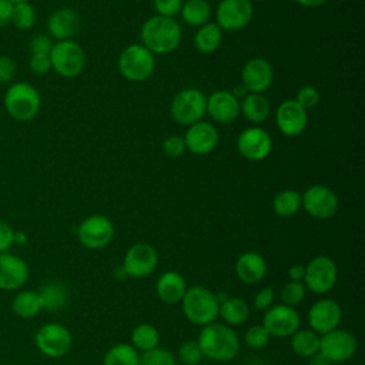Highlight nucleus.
Listing matches in <instances>:
<instances>
[{
  "mask_svg": "<svg viewBox=\"0 0 365 365\" xmlns=\"http://www.w3.org/2000/svg\"><path fill=\"white\" fill-rule=\"evenodd\" d=\"M202 355L211 361L228 362L240 354V338L235 331L221 322L204 325L197 339Z\"/></svg>",
  "mask_w": 365,
  "mask_h": 365,
  "instance_id": "obj_1",
  "label": "nucleus"
},
{
  "mask_svg": "<svg viewBox=\"0 0 365 365\" xmlns=\"http://www.w3.org/2000/svg\"><path fill=\"white\" fill-rule=\"evenodd\" d=\"M181 27L173 17L153 16L141 27L143 46L153 54H168L181 41Z\"/></svg>",
  "mask_w": 365,
  "mask_h": 365,
  "instance_id": "obj_2",
  "label": "nucleus"
},
{
  "mask_svg": "<svg viewBox=\"0 0 365 365\" xmlns=\"http://www.w3.org/2000/svg\"><path fill=\"white\" fill-rule=\"evenodd\" d=\"M181 307L185 318L194 325H208L214 322L220 311V298L202 285L188 287L182 299Z\"/></svg>",
  "mask_w": 365,
  "mask_h": 365,
  "instance_id": "obj_3",
  "label": "nucleus"
},
{
  "mask_svg": "<svg viewBox=\"0 0 365 365\" xmlns=\"http://www.w3.org/2000/svg\"><path fill=\"white\" fill-rule=\"evenodd\" d=\"M3 103L11 118L17 121H29L40 111L41 97L37 88L30 83L17 81L9 86Z\"/></svg>",
  "mask_w": 365,
  "mask_h": 365,
  "instance_id": "obj_4",
  "label": "nucleus"
},
{
  "mask_svg": "<svg viewBox=\"0 0 365 365\" xmlns=\"http://www.w3.org/2000/svg\"><path fill=\"white\" fill-rule=\"evenodd\" d=\"M155 68L154 54L143 44H130L118 56V70L130 81L147 80Z\"/></svg>",
  "mask_w": 365,
  "mask_h": 365,
  "instance_id": "obj_5",
  "label": "nucleus"
},
{
  "mask_svg": "<svg viewBox=\"0 0 365 365\" xmlns=\"http://www.w3.org/2000/svg\"><path fill=\"white\" fill-rule=\"evenodd\" d=\"M171 117L181 125H191L201 121L207 113V97L197 88H184L178 91L170 106Z\"/></svg>",
  "mask_w": 365,
  "mask_h": 365,
  "instance_id": "obj_6",
  "label": "nucleus"
},
{
  "mask_svg": "<svg viewBox=\"0 0 365 365\" xmlns=\"http://www.w3.org/2000/svg\"><path fill=\"white\" fill-rule=\"evenodd\" d=\"M51 68L64 78L77 77L86 64V54L83 47L73 41L64 40L53 44L50 51Z\"/></svg>",
  "mask_w": 365,
  "mask_h": 365,
  "instance_id": "obj_7",
  "label": "nucleus"
},
{
  "mask_svg": "<svg viewBox=\"0 0 365 365\" xmlns=\"http://www.w3.org/2000/svg\"><path fill=\"white\" fill-rule=\"evenodd\" d=\"M305 267L304 285L314 294H327L331 291L338 279V268L332 258L327 255H317Z\"/></svg>",
  "mask_w": 365,
  "mask_h": 365,
  "instance_id": "obj_8",
  "label": "nucleus"
},
{
  "mask_svg": "<svg viewBox=\"0 0 365 365\" xmlns=\"http://www.w3.org/2000/svg\"><path fill=\"white\" fill-rule=\"evenodd\" d=\"M38 351L48 358H61L71 349V332L61 324L48 322L38 328L34 336Z\"/></svg>",
  "mask_w": 365,
  "mask_h": 365,
  "instance_id": "obj_9",
  "label": "nucleus"
},
{
  "mask_svg": "<svg viewBox=\"0 0 365 365\" xmlns=\"http://www.w3.org/2000/svg\"><path fill=\"white\" fill-rule=\"evenodd\" d=\"M158 264V252L148 242H135L124 254L123 269L127 277L141 279L151 275Z\"/></svg>",
  "mask_w": 365,
  "mask_h": 365,
  "instance_id": "obj_10",
  "label": "nucleus"
},
{
  "mask_svg": "<svg viewBox=\"0 0 365 365\" xmlns=\"http://www.w3.org/2000/svg\"><path fill=\"white\" fill-rule=\"evenodd\" d=\"M302 208L314 218L328 220L335 215L339 207L336 194L327 185L314 184L301 194Z\"/></svg>",
  "mask_w": 365,
  "mask_h": 365,
  "instance_id": "obj_11",
  "label": "nucleus"
},
{
  "mask_svg": "<svg viewBox=\"0 0 365 365\" xmlns=\"http://www.w3.org/2000/svg\"><path fill=\"white\" fill-rule=\"evenodd\" d=\"M77 237L86 248L100 250L111 242L114 237V225L106 215L94 214L80 222Z\"/></svg>",
  "mask_w": 365,
  "mask_h": 365,
  "instance_id": "obj_12",
  "label": "nucleus"
},
{
  "mask_svg": "<svg viewBox=\"0 0 365 365\" xmlns=\"http://www.w3.org/2000/svg\"><path fill=\"white\" fill-rule=\"evenodd\" d=\"M356 348V338L348 329L335 328L324 335H319V352L324 354L332 364L351 359L355 355Z\"/></svg>",
  "mask_w": 365,
  "mask_h": 365,
  "instance_id": "obj_13",
  "label": "nucleus"
},
{
  "mask_svg": "<svg viewBox=\"0 0 365 365\" xmlns=\"http://www.w3.org/2000/svg\"><path fill=\"white\" fill-rule=\"evenodd\" d=\"M262 325L271 336L285 338L291 336L297 329H299L301 317L294 307L284 304L271 305L264 314Z\"/></svg>",
  "mask_w": 365,
  "mask_h": 365,
  "instance_id": "obj_14",
  "label": "nucleus"
},
{
  "mask_svg": "<svg viewBox=\"0 0 365 365\" xmlns=\"http://www.w3.org/2000/svg\"><path fill=\"white\" fill-rule=\"evenodd\" d=\"M252 14L251 0H221L217 6V24L221 30L238 31L250 24Z\"/></svg>",
  "mask_w": 365,
  "mask_h": 365,
  "instance_id": "obj_15",
  "label": "nucleus"
},
{
  "mask_svg": "<svg viewBox=\"0 0 365 365\" xmlns=\"http://www.w3.org/2000/svg\"><path fill=\"white\" fill-rule=\"evenodd\" d=\"M307 318L309 329L318 335H324L335 328H339L342 319V308L335 299L321 298L311 305Z\"/></svg>",
  "mask_w": 365,
  "mask_h": 365,
  "instance_id": "obj_16",
  "label": "nucleus"
},
{
  "mask_svg": "<svg viewBox=\"0 0 365 365\" xmlns=\"http://www.w3.org/2000/svg\"><path fill=\"white\" fill-rule=\"evenodd\" d=\"M237 148L244 158L250 161H261L269 155L272 140L264 128L254 125L241 131L237 138Z\"/></svg>",
  "mask_w": 365,
  "mask_h": 365,
  "instance_id": "obj_17",
  "label": "nucleus"
},
{
  "mask_svg": "<svg viewBox=\"0 0 365 365\" xmlns=\"http://www.w3.org/2000/svg\"><path fill=\"white\" fill-rule=\"evenodd\" d=\"M278 130L287 137L302 134L308 125V113L295 100L282 101L275 113Z\"/></svg>",
  "mask_w": 365,
  "mask_h": 365,
  "instance_id": "obj_18",
  "label": "nucleus"
},
{
  "mask_svg": "<svg viewBox=\"0 0 365 365\" xmlns=\"http://www.w3.org/2000/svg\"><path fill=\"white\" fill-rule=\"evenodd\" d=\"M274 80L272 66L261 57L250 58L241 70V81L248 93L262 94Z\"/></svg>",
  "mask_w": 365,
  "mask_h": 365,
  "instance_id": "obj_19",
  "label": "nucleus"
},
{
  "mask_svg": "<svg viewBox=\"0 0 365 365\" xmlns=\"http://www.w3.org/2000/svg\"><path fill=\"white\" fill-rule=\"evenodd\" d=\"M185 148L195 155L210 154L218 144L220 135L217 128L207 121H197L188 125L185 135L182 137Z\"/></svg>",
  "mask_w": 365,
  "mask_h": 365,
  "instance_id": "obj_20",
  "label": "nucleus"
},
{
  "mask_svg": "<svg viewBox=\"0 0 365 365\" xmlns=\"http://www.w3.org/2000/svg\"><path fill=\"white\" fill-rule=\"evenodd\" d=\"M207 113L220 124H230L240 115L238 98L227 90H217L207 97Z\"/></svg>",
  "mask_w": 365,
  "mask_h": 365,
  "instance_id": "obj_21",
  "label": "nucleus"
},
{
  "mask_svg": "<svg viewBox=\"0 0 365 365\" xmlns=\"http://www.w3.org/2000/svg\"><path fill=\"white\" fill-rule=\"evenodd\" d=\"M48 36L57 41L71 40L80 30V16L74 9L61 7L47 19Z\"/></svg>",
  "mask_w": 365,
  "mask_h": 365,
  "instance_id": "obj_22",
  "label": "nucleus"
},
{
  "mask_svg": "<svg viewBox=\"0 0 365 365\" xmlns=\"http://www.w3.org/2000/svg\"><path fill=\"white\" fill-rule=\"evenodd\" d=\"M29 278L27 264L17 255L0 252V288L13 291L26 284Z\"/></svg>",
  "mask_w": 365,
  "mask_h": 365,
  "instance_id": "obj_23",
  "label": "nucleus"
},
{
  "mask_svg": "<svg viewBox=\"0 0 365 365\" xmlns=\"http://www.w3.org/2000/svg\"><path fill=\"white\" fill-rule=\"evenodd\" d=\"M267 274L265 258L255 251H245L235 261L237 278L248 285L258 284Z\"/></svg>",
  "mask_w": 365,
  "mask_h": 365,
  "instance_id": "obj_24",
  "label": "nucleus"
},
{
  "mask_svg": "<svg viewBox=\"0 0 365 365\" xmlns=\"http://www.w3.org/2000/svg\"><path fill=\"white\" fill-rule=\"evenodd\" d=\"M187 288L184 277L173 269L163 272L155 282V294L165 304L181 302Z\"/></svg>",
  "mask_w": 365,
  "mask_h": 365,
  "instance_id": "obj_25",
  "label": "nucleus"
},
{
  "mask_svg": "<svg viewBox=\"0 0 365 365\" xmlns=\"http://www.w3.org/2000/svg\"><path fill=\"white\" fill-rule=\"evenodd\" d=\"M240 113H242V115L248 121L258 124L268 118V115L271 113V106L262 94L248 93L242 98V103L240 104Z\"/></svg>",
  "mask_w": 365,
  "mask_h": 365,
  "instance_id": "obj_26",
  "label": "nucleus"
},
{
  "mask_svg": "<svg viewBox=\"0 0 365 365\" xmlns=\"http://www.w3.org/2000/svg\"><path fill=\"white\" fill-rule=\"evenodd\" d=\"M222 40V30L217 23H205L200 26L194 34V47L201 54L215 51Z\"/></svg>",
  "mask_w": 365,
  "mask_h": 365,
  "instance_id": "obj_27",
  "label": "nucleus"
},
{
  "mask_svg": "<svg viewBox=\"0 0 365 365\" xmlns=\"http://www.w3.org/2000/svg\"><path fill=\"white\" fill-rule=\"evenodd\" d=\"M218 317H221L227 325H241L250 317V307L241 298H225L220 301Z\"/></svg>",
  "mask_w": 365,
  "mask_h": 365,
  "instance_id": "obj_28",
  "label": "nucleus"
},
{
  "mask_svg": "<svg viewBox=\"0 0 365 365\" xmlns=\"http://www.w3.org/2000/svg\"><path fill=\"white\" fill-rule=\"evenodd\" d=\"M130 342L140 354L147 352L158 346L160 332L153 324L141 322L133 328L130 334Z\"/></svg>",
  "mask_w": 365,
  "mask_h": 365,
  "instance_id": "obj_29",
  "label": "nucleus"
},
{
  "mask_svg": "<svg viewBox=\"0 0 365 365\" xmlns=\"http://www.w3.org/2000/svg\"><path fill=\"white\" fill-rule=\"evenodd\" d=\"M291 349L301 358H309L319 351V335L312 329H297L291 335Z\"/></svg>",
  "mask_w": 365,
  "mask_h": 365,
  "instance_id": "obj_30",
  "label": "nucleus"
},
{
  "mask_svg": "<svg viewBox=\"0 0 365 365\" xmlns=\"http://www.w3.org/2000/svg\"><path fill=\"white\" fill-rule=\"evenodd\" d=\"M180 13L187 24L200 27L208 23L211 17V6L207 0H187L182 3Z\"/></svg>",
  "mask_w": 365,
  "mask_h": 365,
  "instance_id": "obj_31",
  "label": "nucleus"
},
{
  "mask_svg": "<svg viewBox=\"0 0 365 365\" xmlns=\"http://www.w3.org/2000/svg\"><path fill=\"white\" fill-rule=\"evenodd\" d=\"M140 352L125 342L113 345L103 358V365H138Z\"/></svg>",
  "mask_w": 365,
  "mask_h": 365,
  "instance_id": "obj_32",
  "label": "nucleus"
},
{
  "mask_svg": "<svg viewBox=\"0 0 365 365\" xmlns=\"http://www.w3.org/2000/svg\"><path fill=\"white\" fill-rule=\"evenodd\" d=\"M43 309L41 297L36 291H23L13 299V311L21 318H31Z\"/></svg>",
  "mask_w": 365,
  "mask_h": 365,
  "instance_id": "obj_33",
  "label": "nucleus"
},
{
  "mask_svg": "<svg viewBox=\"0 0 365 365\" xmlns=\"http://www.w3.org/2000/svg\"><path fill=\"white\" fill-rule=\"evenodd\" d=\"M302 207L301 194L295 190H282L272 200V208L279 217H292Z\"/></svg>",
  "mask_w": 365,
  "mask_h": 365,
  "instance_id": "obj_34",
  "label": "nucleus"
},
{
  "mask_svg": "<svg viewBox=\"0 0 365 365\" xmlns=\"http://www.w3.org/2000/svg\"><path fill=\"white\" fill-rule=\"evenodd\" d=\"M38 294L41 297L43 308L47 311L61 309L68 299L67 288L61 282H48Z\"/></svg>",
  "mask_w": 365,
  "mask_h": 365,
  "instance_id": "obj_35",
  "label": "nucleus"
},
{
  "mask_svg": "<svg viewBox=\"0 0 365 365\" xmlns=\"http://www.w3.org/2000/svg\"><path fill=\"white\" fill-rule=\"evenodd\" d=\"M37 19V13L36 9L30 4V1L27 3H17L13 6V13H11V21L14 27H17L19 30H29L34 26Z\"/></svg>",
  "mask_w": 365,
  "mask_h": 365,
  "instance_id": "obj_36",
  "label": "nucleus"
},
{
  "mask_svg": "<svg viewBox=\"0 0 365 365\" xmlns=\"http://www.w3.org/2000/svg\"><path fill=\"white\" fill-rule=\"evenodd\" d=\"M305 294H307V288L302 281H289L284 284L279 291L282 304L288 307H297L298 304H301L305 298Z\"/></svg>",
  "mask_w": 365,
  "mask_h": 365,
  "instance_id": "obj_37",
  "label": "nucleus"
},
{
  "mask_svg": "<svg viewBox=\"0 0 365 365\" xmlns=\"http://www.w3.org/2000/svg\"><path fill=\"white\" fill-rule=\"evenodd\" d=\"M138 365H177V358L164 348H154L147 352H141Z\"/></svg>",
  "mask_w": 365,
  "mask_h": 365,
  "instance_id": "obj_38",
  "label": "nucleus"
},
{
  "mask_svg": "<svg viewBox=\"0 0 365 365\" xmlns=\"http://www.w3.org/2000/svg\"><path fill=\"white\" fill-rule=\"evenodd\" d=\"M177 356L182 365H200L204 358L198 342L192 339H188L180 345Z\"/></svg>",
  "mask_w": 365,
  "mask_h": 365,
  "instance_id": "obj_39",
  "label": "nucleus"
},
{
  "mask_svg": "<svg viewBox=\"0 0 365 365\" xmlns=\"http://www.w3.org/2000/svg\"><path fill=\"white\" fill-rule=\"evenodd\" d=\"M271 335L268 334V331L265 329V327L262 324H255L252 327H250L245 334H244V342L251 346V348H262L269 342Z\"/></svg>",
  "mask_w": 365,
  "mask_h": 365,
  "instance_id": "obj_40",
  "label": "nucleus"
},
{
  "mask_svg": "<svg viewBox=\"0 0 365 365\" xmlns=\"http://www.w3.org/2000/svg\"><path fill=\"white\" fill-rule=\"evenodd\" d=\"M319 91L317 87L314 86H304L298 90L297 93V97L294 98L304 110H309V108H314L318 103H319Z\"/></svg>",
  "mask_w": 365,
  "mask_h": 365,
  "instance_id": "obj_41",
  "label": "nucleus"
},
{
  "mask_svg": "<svg viewBox=\"0 0 365 365\" xmlns=\"http://www.w3.org/2000/svg\"><path fill=\"white\" fill-rule=\"evenodd\" d=\"M185 150L184 138L180 135H170L163 141V153L168 158H178Z\"/></svg>",
  "mask_w": 365,
  "mask_h": 365,
  "instance_id": "obj_42",
  "label": "nucleus"
},
{
  "mask_svg": "<svg viewBox=\"0 0 365 365\" xmlns=\"http://www.w3.org/2000/svg\"><path fill=\"white\" fill-rule=\"evenodd\" d=\"M53 44L54 43L48 34H36L29 43V50L31 54H50Z\"/></svg>",
  "mask_w": 365,
  "mask_h": 365,
  "instance_id": "obj_43",
  "label": "nucleus"
},
{
  "mask_svg": "<svg viewBox=\"0 0 365 365\" xmlns=\"http://www.w3.org/2000/svg\"><path fill=\"white\" fill-rule=\"evenodd\" d=\"M153 3L158 16L173 17L177 13H180L184 1L182 0H153Z\"/></svg>",
  "mask_w": 365,
  "mask_h": 365,
  "instance_id": "obj_44",
  "label": "nucleus"
},
{
  "mask_svg": "<svg viewBox=\"0 0 365 365\" xmlns=\"http://www.w3.org/2000/svg\"><path fill=\"white\" fill-rule=\"evenodd\" d=\"M29 67L34 74L44 76L51 70L50 54H30Z\"/></svg>",
  "mask_w": 365,
  "mask_h": 365,
  "instance_id": "obj_45",
  "label": "nucleus"
},
{
  "mask_svg": "<svg viewBox=\"0 0 365 365\" xmlns=\"http://www.w3.org/2000/svg\"><path fill=\"white\" fill-rule=\"evenodd\" d=\"M274 295H275L274 288L271 287L261 288L254 298V307L258 311H267L274 304Z\"/></svg>",
  "mask_w": 365,
  "mask_h": 365,
  "instance_id": "obj_46",
  "label": "nucleus"
},
{
  "mask_svg": "<svg viewBox=\"0 0 365 365\" xmlns=\"http://www.w3.org/2000/svg\"><path fill=\"white\" fill-rule=\"evenodd\" d=\"M17 71L14 60L9 56H0V83H10Z\"/></svg>",
  "mask_w": 365,
  "mask_h": 365,
  "instance_id": "obj_47",
  "label": "nucleus"
},
{
  "mask_svg": "<svg viewBox=\"0 0 365 365\" xmlns=\"http://www.w3.org/2000/svg\"><path fill=\"white\" fill-rule=\"evenodd\" d=\"M13 242H14V231L6 221L0 220V252H4L6 250H9Z\"/></svg>",
  "mask_w": 365,
  "mask_h": 365,
  "instance_id": "obj_48",
  "label": "nucleus"
},
{
  "mask_svg": "<svg viewBox=\"0 0 365 365\" xmlns=\"http://www.w3.org/2000/svg\"><path fill=\"white\" fill-rule=\"evenodd\" d=\"M13 6L14 4L9 0H0V27H4L11 21Z\"/></svg>",
  "mask_w": 365,
  "mask_h": 365,
  "instance_id": "obj_49",
  "label": "nucleus"
},
{
  "mask_svg": "<svg viewBox=\"0 0 365 365\" xmlns=\"http://www.w3.org/2000/svg\"><path fill=\"white\" fill-rule=\"evenodd\" d=\"M304 274H305V267L304 265L295 264V265H291L288 268V277H289L291 281H302Z\"/></svg>",
  "mask_w": 365,
  "mask_h": 365,
  "instance_id": "obj_50",
  "label": "nucleus"
},
{
  "mask_svg": "<svg viewBox=\"0 0 365 365\" xmlns=\"http://www.w3.org/2000/svg\"><path fill=\"white\" fill-rule=\"evenodd\" d=\"M308 365H332V362L319 351L308 358Z\"/></svg>",
  "mask_w": 365,
  "mask_h": 365,
  "instance_id": "obj_51",
  "label": "nucleus"
},
{
  "mask_svg": "<svg viewBox=\"0 0 365 365\" xmlns=\"http://www.w3.org/2000/svg\"><path fill=\"white\" fill-rule=\"evenodd\" d=\"M295 1L305 7H318V6H322L324 3H327L328 0H295Z\"/></svg>",
  "mask_w": 365,
  "mask_h": 365,
  "instance_id": "obj_52",
  "label": "nucleus"
},
{
  "mask_svg": "<svg viewBox=\"0 0 365 365\" xmlns=\"http://www.w3.org/2000/svg\"><path fill=\"white\" fill-rule=\"evenodd\" d=\"M10 3H13V4H17V3H27V1H30V0H9Z\"/></svg>",
  "mask_w": 365,
  "mask_h": 365,
  "instance_id": "obj_53",
  "label": "nucleus"
}]
</instances>
